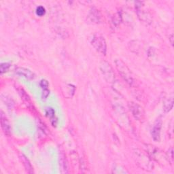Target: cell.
<instances>
[{
    "mask_svg": "<svg viewBox=\"0 0 174 174\" xmlns=\"http://www.w3.org/2000/svg\"><path fill=\"white\" fill-rule=\"evenodd\" d=\"M115 65L118 74L120 77L123 79L130 86H133L136 84L135 78H133V74L124 62H122L120 59H116L115 61Z\"/></svg>",
    "mask_w": 174,
    "mask_h": 174,
    "instance_id": "1",
    "label": "cell"
},
{
    "mask_svg": "<svg viewBox=\"0 0 174 174\" xmlns=\"http://www.w3.org/2000/svg\"><path fill=\"white\" fill-rule=\"evenodd\" d=\"M173 98L171 97L168 100L166 101L164 104V110L166 112H169L173 108Z\"/></svg>",
    "mask_w": 174,
    "mask_h": 174,
    "instance_id": "14",
    "label": "cell"
},
{
    "mask_svg": "<svg viewBox=\"0 0 174 174\" xmlns=\"http://www.w3.org/2000/svg\"><path fill=\"white\" fill-rule=\"evenodd\" d=\"M49 94H50V90H49V89H42V97L43 100H46V99L48 98V97L49 96Z\"/></svg>",
    "mask_w": 174,
    "mask_h": 174,
    "instance_id": "23",
    "label": "cell"
},
{
    "mask_svg": "<svg viewBox=\"0 0 174 174\" xmlns=\"http://www.w3.org/2000/svg\"><path fill=\"white\" fill-rule=\"evenodd\" d=\"M46 114L50 119H53L55 117V111L53 108H49L46 110Z\"/></svg>",
    "mask_w": 174,
    "mask_h": 174,
    "instance_id": "17",
    "label": "cell"
},
{
    "mask_svg": "<svg viewBox=\"0 0 174 174\" xmlns=\"http://www.w3.org/2000/svg\"><path fill=\"white\" fill-rule=\"evenodd\" d=\"M46 11H45V8L42 6H39L36 9V14L37 15H38L39 17H42L44 14H45Z\"/></svg>",
    "mask_w": 174,
    "mask_h": 174,
    "instance_id": "21",
    "label": "cell"
},
{
    "mask_svg": "<svg viewBox=\"0 0 174 174\" xmlns=\"http://www.w3.org/2000/svg\"><path fill=\"white\" fill-rule=\"evenodd\" d=\"M129 108L133 116L138 121H143L145 118V112L141 106L135 102H130Z\"/></svg>",
    "mask_w": 174,
    "mask_h": 174,
    "instance_id": "7",
    "label": "cell"
},
{
    "mask_svg": "<svg viewBox=\"0 0 174 174\" xmlns=\"http://www.w3.org/2000/svg\"><path fill=\"white\" fill-rule=\"evenodd\" d=\"M21 159L22 160V162L23 163V165L25 168L26 171L29 173H33V169L31 166L29 161L27 159L26 156H25L24 155H22L21 156Z\"/></svg>",
    "mask_w": 174,
    "mask_h": 174,
    "instance_id": "12",
    "label": "cell"
},
{
    "mask_svg": "<svg viewBox=\"0 0 174 174\" xmlns=\"http://www.w3.org/2000/svg\"><path fill=\"white\" fill-rule=\"evenodd\" d=\"M39 85H40L41 88L42 89H48L49 86V82L47 81L46 80H44V79H43L40 81V83H39Z\"/></svg>",
    "mask_w": 174,
    "mask_h": 174,
    "instance_id": "22",
    "label": "cell"
},
{
    "mask_svg": "<svg viewBox=\"0 0 174 174\" xmlns=\"http://www.w3.org/2000/svg\"><path fill=\"white\" fill-rule=\"evenodd\" d=\"M100 68L105 80L110 83H113L115 80V74L111 65L108 62L103 61L100 65Z\"/></svg>",
    "mask_w": 174,
    "mask_h": 174,
    "instance_id": "4",
    "label": "cell"
},
{
    "mask_svg": "<svg viewBox=\"0 0 174 174\" xmlns=\"http://www.w3.org/2000/svg\"><path fill=\"white\" fill-rule=\"evenodd\" d=\"M64 89H65V90H63V92L64 94L65 93V96L68 97H72L73 95L75 93V90H76L75 86L72 84H65Z\"/></svg>",
    "mask_w": 174,
    "mask_h": 174,
    "instance_id": "13",
    "label": "cell"
},
{
    "mask_svg": "<svg viewBox=\"0 0 174 174\" xmlns=\"http://www.w3.org/2000/svg\"><path fill=\"white\" fill-rule=\"evenodd\" d=\"M91 44L99 53L105 55L107 51V44L105 38L101 35H95L91 39Z\"/></svg>",
    "mask_w": 174,
    "mask_h": 174,
    "instance_id": "6",
    "label": "cell"
},
{
    "mask_svg": "<svg viewBox=\"0 0 174 174\" xmlns=\"http://www.w3.org/2000/svg\"><path fill=\"white\" fill-rule=\"evenodd\" d=\"M143 2L140 3V5L136 6V13L137 14V17L144 24L146 25H150L152 23L153 17L152 14L150 11L144 8L143 6H141Z\"/></svg>",
    "mask_w": 174,
    "mask_h": 174,
    "instance_id": "5",
    "label": "cell"
},
{
    "mask_svg": "<svg viewBox=\"0 0 174 174\" xmlns=\"http://www.w3.org/2000/svg\"><path fill=\"white\" fill-rule=\"evenodd\" d=\"M0 121H1V126L3 132L4 133L5 135L10 136L12 131L11 125L8 119L6 116L4 115V114L2 112H1V114H0Z\"/></svg>",
    "mask_w": 174,
    "mask_h": 174,
    "instance_id": "9",
    "label": "cell"
},
{
    "mask_svg": "<svg viewBox=\"0 0 174 174\" xmlns=\"http://www.w3.org/2000/svg\"><path fill=\"white\" fill-rule=\"evenodd\" d=\"M10 64L8 63H3L1 64V66H0V72H1V74H3L6 73V72L8 71L9 68H10Z\"/></svg>",
    "mask_w": 174,
    "mask_h": 174,
    "instance_id": "16",
    "label": "cell"
},
{
    "mask_svg": "<svg viewBox=\"0 0 174 174\" xmlns=\"http://www.w3.org/2000/svg\"><path fill=\"white\" fill-rule=\"evenodd\" d=\"M18 92L20 95H21V98L25 101H26L27 103L30 101V97H29L28 95L27 94V93L25 91L24 89H23L22 88H18Z\"/></svg>",
    "mask_w": 174,
    "mask_h": 174,
    "instance_id": "15",
    "label": "cell"
},
{
    "mask_svg": "<svg viewBox=\"0 0 174 174\" xmlns=\"http://www.w3.org/2000/svg\"><path fill=\"white\" fill-rule=\"evenodd\" d=\"M167 159L168 160V162L169 163H173V149L172 148H170L168 152L167 153Z\"/></svg>",
    "mask_w": 174,
    "mask_h": 174,
    "instance_id": "20",
    "label": "cell"
},
{
    "mask_svg": "<svg viewBox=\"0 0 174 174\" xmlns=\"http://www.w3.org/2000/svg\"><path fill=\"white\" fill-rule=\"evenodd\" d=\"M120 21H121V15L119 13H116L114 16V17L112 18V23H114V25H118L120 24Z\"/></svg>",
    "mask_w": 174,
    "mask_h": 174,
    "instance_id": "19",
    "label": "cell"
},
{
    "mask_svg": "<svg viewBox=\"0 0 174 174\" xmlns=\"http://www.w3.org/2000/svg\"><path fill=\"white\" fill-rule=\"evenodd\" d=\"M88 20L92 24H98V23H100L102 20V15L100 11L95 8H92L90 10L89 13Z\"/></svg>",
    "mask_w": 174,
    "mask_h": 174,
    "instance_id": "8",
    "label": "cell"
},
{
    "mask_svg": "<svg viewBox=\"0 0 174 174\" xmlns=\"http://www.w3.org/2000/svg\"><path fill=\"white\" fill-rule=\"evenodd\" d=\"M169 39L170 40V43H171V44L173 46V33L170 35Z\"/></svg>",
    "mask_w": 174,
    "mask_h": 174,
    "instance_id": "24",
    "label": "cell"
},
{
    "mask_svg": "<svg viewBox=\"0 0 174 174\" xmlns=\"http://www.w3.org/2000/svg\"><path fill=\"white\" fill-rule=\"evenodd\" d=\"M144 148L152 160L155 161L157 163L161 164H163L165 163L166 162H168L167 156L165 155L161 150L156 148L155 146L150 144H146Z\"/></svg>",
    "mask_w": 174,
    "mask_h": 174,
    "instance_id": "2",
    "label": "cell"
},
{
    "mask_svg": "<svg viewBox=\"0 0 174 174\" xmlns=\"http://www.w3.org/2000/svg\"><path fill=\"white\" fill-rule=\"evenodd\" d=\"M135 155L137 165L141 169H145L146 171H152L154 169L152 161L149 156H147L145 155L144 153H141L140 150H136Z\"/></svg>",
    "mask_w": 174,
    "mask_h": 174,
    "instance_id": "3",
    "label": "cell"
},
{
    "mask_svg": "<svg viewBox=\"0 0 174 174\" xmlns=\"http://www.w3.org/2000/svg\"><path fill=\"white\" fill-rule=\"evenodd\" d=\"M162 127V120L157 119L153 126L152 130V136L155 141H159L161 138V130Z\"/></svg>",
    "mask_w": 174,
    "mask_h": 174,
    "instance_id": "11",
    "label": "cell"
},
{
    "mask_svg": "<svg viewBox=\"0 0 174 174\" xmlns=\"http://www.w3.org/2000/svg\"><path fill=\"white\" fill-rule=\"evenodd\" d=\"M61 167H62V170H63V173H68V162H67L66 159H63L61 160Z\"/></svg>",
    "mask_w": 174,
    "mask_h": 174,
    "instance_id": "18",
    "label": "cell"
},
{
    "mask_svg": "<svg viewBox=\"0 0 174 174\" xmlns=\"http://www.w3.org/2000/svg\"><path fill=\"white\" fill-rule=\"evenodd\" d=\"M16 74L29 80H33L35 78L34 73L31 72L30 69L25 68H21V67H18L16 69Z\"/></svg>",
    "mask_w": 174,
    "mask_h": 174,
    "instance_id": "10",
    "label": "cell"
}]
</instances>
